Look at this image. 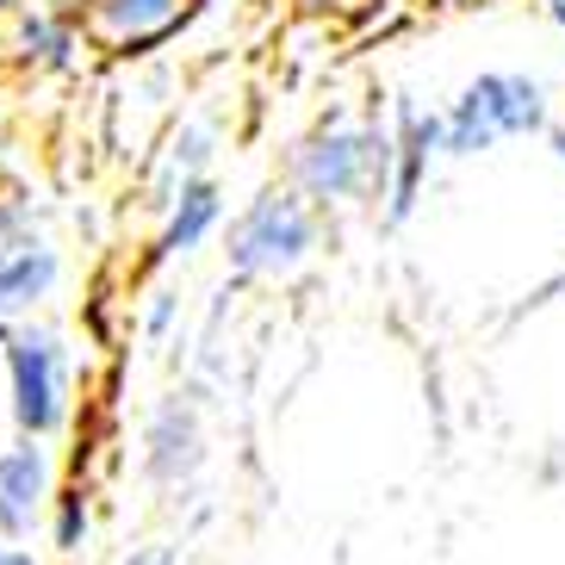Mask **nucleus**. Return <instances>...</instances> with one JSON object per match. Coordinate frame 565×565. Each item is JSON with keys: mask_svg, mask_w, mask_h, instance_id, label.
Listing matches in <instances>:
<instances>
[{"mask_svg": "<svg viewBox=\"0 0 565 565\" xmlns=\"http://www.w3.org/2000/svg\"><path fill=\"white\" fill-rule=\"evenodd\" d=\"M56 491V460L38 435H13L0 448V541H32Z\"/></svg>", "mask_w": 565, "mask_h": 565, "instance_id": "nucleus-9", "label": "nucleus"}, {"mask_svg": "<svg viewBox=\"0 0 565 565\" xmlns=\"http://www.w3.org/2000/svg\"><path fill=\"white\" fill-rule=\"evenodd\" d=\"M56 280H63V255L51 236H25L13 249H0V323L32 317L56 292Z\"/></svg>", "mask_w": 565, "mask_h": 565, "instance_id": "nucleus-12", "label": "nucleus"}, {"mask_svg": "<svg viewBox=\"0 0 565 565\" xmlns=\"http://www.w3.org/2000/svg\"><path fill=\"white\" fill-rule=\"evenodd\" d=\"M200 7L205 0H68L87 56H100V63L156 56L200 19Z\"/></svg>", "mask_w": 565, "mask_h": 565, "instance_id": "nucleus-5", "label": "nucleus"}, {"mask_svg": "<svg viewBox=\"0 0 565 565\" xmlns=\"http://www.w3.org/2000/svg\"><path fill=\"white\" fill-rule=\"evenodd\" d=\"M205 472V411L193 392H168L143 416V479L156 491H186Z\"/></svg>", "mask_w": 565, "mask_h": 565, "instance_id": "nucleus-7", "label": "nucleus"}, {"mask_svg": "<svg viewBox=\"0 0 565 565\" xmlns=\"http://www.w3.org/2000/svg\"><path fill=\"white\" fill-rule=\"evenodd\" d=\"M25 236H44V212H38L32 193L19 186H0V249H13Z\"/></svg>", "mask_w": 565, "mask_h": 565, "instance_id": "nucleus-14", "label": "nucleus"}, {"mask_svg": "<svg viewBox=\"0 0 565 565\" xmlns=\"http://www.w3.org/2000/svg\"><path fill=\"white\" fill-rule=\"evenodd\" d=\"M217 224H224V186H217V174H200V181H186L162 205V231H156L150 262H186V255H200L217 236Z\"/></svg>", "mask_w": 565, "mask_h": 565, "instance_id": "nucleus-11", "label": "nucleus"}, {"mask_svg": "<svg viewBox=\"0 0 565 565\" xmlns=\"http://www.w3.org/2000/svg\"><path fill=\"white\" fill-rule=\"evenodd\" d=\"M323 249V212L299 200L292 186H267L236 212L231 236H224V262L243 286H286Z\"/></svg>", "mask_w": 565, "mask_h": 565, "instance_id": "nucleus-2", "label": "nucleus"}, {"mask_svg": "<svg viewBox=\"0 0 565 565\" xmlns=\"http://www.w3.org/2000/svg\"><path fill=\"white\" fill-rule=\"evenodd\" d=\"M541 7H547V19H553V25L565 32V0H541Z\"/></svg>", "mask_w": 565, "mask_h": 565, "instance_id": "nucleus-19", "label": "nucleus"}, {"mask_svg": "<svg viewBox=\"0 0 565 565\" xmlns=\"http://www.w3.org/2000/svg\"><path fill=\"white\" fill-rule=\"evenodd\" d=\"M7 51H13V63L25 68V75H75V68L87 63V44H82V32H75L68 0H56V7H32V0H25L19 19H13Z\"/></svg>", "mask_w": 565, "mask_h": 565, "instance_id": "nucleus-10", "label": "nucleus"}, {"mask_svg": "<svg viewBox=\"0 0 565 565\" xmlns=\"http://www.w3.org/2000/svg\"><path fill=\"white\" fill-rule=\"evenodd\" d=\"M553 156H559V168H565V118L553 125Z\"/></svg>", "mask_w": 565, "mask_h": 565, "instance_id": "nucleus-20", "label": "nucleus"}, {"mask_svg": "<svg viewBox=\"0 0 565 565\" xmlns=\"http://www.w3.org/2000/svg\"><path fill=\"white\" fill-rule=\"evenodd\" d=\"M366 0H299V13L311 19H342V13H361Z\"/></svg>", "mask_w": 565, "mask_h": 565, "instance_id": "nucleus-16", "label": "nucleus"}, {"mask_svg": "<svg viewBox=\"0 0 565 565\" xmlns=\"http://www.w3.org/2000/svg\"><path fill=\"white\" fill-rule=\"evenodd\" d=\"M19 7H25V0H0V13H19Z\"/></svg>", "mask_w": 565, "mask_h": 565, "instance_id": "nucleus-21", "label": "nucleus"}, {"mask_svg": "<svg viewBox=\"0 0 565 565\" xmlns=\"http://www.w3.org/2000/svg\"><path fill=\"white\" fill-rule=\"evenodd\" d=\"M174 323H181V292H174V286H156L150 299H143L137 330H143V342H150V349H162L168 335H174Z\"/></svg>", "mask_w": 565, "mask_h": 565, "instance_id": "nucleus-15", "label": "nucleus"}, {"mask_svg": "<svg viewBox=\"0 0 565 565\" xmlns=\"http://www.w3.org/2000/svg\"><path fill=\"white\" fill-rule=\"evenodd\" d=\"M547 82L522 68H484L441 106V156H484L498 143L547 131Z\"/></svg>", "mask_w": 565, "mask_h": 565, "instance_id": "nucleus-4", "label": "nucleus"}, {"mask_svg": "<svg viewBox=\"0 0 565 565\" xmlns=\"http://www.w3.org/2000/svg\"><path fill=\"white\" fill-rule=\"evenodd\" d=\"M0 373H7V416L19 435L51 441L75 416V361H68L63 330L38 323V317H13L0 323Z\"/></svg>", "mask_w": 565, "mask_h": 565, "instance_id": "nucleus-3", "label": "nucleus"}, {"mask_svg": "<svg viewBox=\"0 0 565 565\" xmlns=\"http://www.w3.org/2000/svg\"><path fill=\"white\" fill-rule=\"evenodd\" d=\"M44 522H51V547L63 553V559H82V553L94 547V522H100V498H94V484H87V479L56 484Z\"/></svg>", "mask_w": 565, "mask_h": 565, "instance_id": "nucleus-13", "label": "nucleus"}, {"mask_svg": "<svg viewBox=\"0 0 565 565\" xmlns=\"http://www.w3.org/2000/svg\"><path fill=\"white\" fill-rule=\"evenodd\" d=\"M125 565H181V559H174V547H137L125 553Z\"/></svg>", "mask_w": 565, "mask_h": 565, "instance_id": "nucleus-17", "label": "nucleus"}, {"mask_svg": "<svg viewBox=\"0 0 565 565\" xmlns=\"http://www.w3.org/2000/svg\"><path fill=\"white\" fill-rule=\"evenodd\" d=\"M0 143H7V100H0Z\"/></svg>", "mask_w": 565, "mask_h": 565, "instance_id": "nucleus-22", "label": "nucleus"}, {"mask_svg": "<svg viewBox=\"0 0 565 565\" xmlns=\"http://www.w3.org/2000/svg\"><path fill=\"white\" fill-rule=\"evenodd\" d=\"M385 131H392V168H385V193H380V217L398 231L411 224L423 193H429V174L441 162V113L423 106L416 94H398L392 113H385Z\"/></svg>", "mask_w": 565, "mask_h": 565, "instance_id": "nucleus-6", "label": "nucleus"}, {"mask_svg": "<svg viewBox=\"0 0 565 565\" xmlns=\"http://www.w3.org/2000/svg\"><path fill=\"white\" fill-rule=\"evenodd\" d=\"M0 565H44L25 541H0Z\"/></svg>", "mask_w": 565, "mask_h": 565, "instance_id": "nucleus-18", "label": "nucleus"}, {"mask_svg": "<svg viewBox=\"0 0 565 565\" xmlns=\"http://www.w3.org/2000/svg\"><path fill=\"white\" fill-rule=\"evenodd\" d=\"M217 143H224L217 113H174V125H168V131L150 143V156H143V205L162 217V205L174 200L186 181L212 174Z\"/></svg>", "mask_w": 565, "mask_h": 565, "instance_id": "nucleus-8", "label": "nucleus"}, {"mask_svg": "<svg viewBox=\"0 0 565 565\" xmlns=\"http://www.w3.org/2000/svg\"><path fill=\"white\" fill-rule=\"evenodd\" d=\"M385 168H392L385 113L380 106L373 113L335 106V113H323L292 143V156H286V186L330 217V212H349V205H380Z\"/></svg>", "mask_w": 565, "mask_h": 565, "instance_id": "nucleus-1", "label": "nucleus"}]
</instances>
